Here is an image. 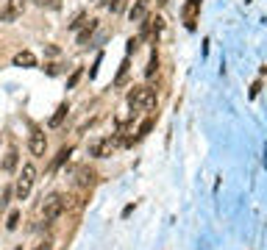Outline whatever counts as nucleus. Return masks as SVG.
Instances as JSON below:
<instances>
[{
    "mask_svg": "<svg viewBox=\"0 0 267 250\" xmlns=\"http://www.w3.org/2000/svg\"><path fill=\"white\" fill-rule=\"evenodd\" d=\"M153 125H156V120H145V122H142V125H139V134H136V139H142V136H147V134H151V131H153Z\"/></svg>",
    "mask_w": 267,
    "mask_h": 250,
    "instance_id": "obj_15",
    "label": "nucleus"
},
{
    "mask_svg": "<svg viewBox=\"0 0 267 250\" xmlns=\"http://www.w3.org/2000/svg\"><path fill=\"white\" fill-rule=\"evenodd\" d=\"M95 31H98V20H89L86 25H84V31L78 34V45H86V42H89V37H92Z\"/></svg>",
    "mask_w": 267,
    "mask_h": 250,
    "instance_id": "obj_13",
    "label": "nucleus"
},
{
    "mask_svg": "<svg viewBox=\"0 0 267 250\" xmlns=\"http://www.w3.org/2000/svg\"><path fill=\"white\" fill-rule=\"evenodd\" d=\"M28 150H31L37 159L45 156V150H47V136H45V131H39V128L31 131V139H28Z\"/></svg>",
    "mask_w": 267,
    "mask_h": 250,
    "instance_id": "obj_6",
    "label": "nucleus"
},
{
    "mask_svg": "<svg viewBox=\"0 0 267 250\" xmlns=\"http://www.w3.org/2000/svg\"><path fill=\"white\" fill-rule=\"evenodd\" d=\"M198 11H200V0H187V6H184V25L192 31L195 22H198Z\"/></svg>",
    "mask_w": 267,
    "mask_h": 250,
    "instance_id": "obj_7",
    "label": "nucleus"
},
{
    "mask_svg": "<svg viewBox=\"0 0 267 250\" xmlns=\"http://www.w3.org/2000/svg\"><path fill=\"white\" fill-rule=\"evenodd\" d=\"M14 250H22V247H14Z\"/></svg>",
    "mask_w": 267,
    "mask_h": 250,
    "instance_id": "obj_25",
    "label": "nucleus"
},
{
    "mask_svg": "<svg viewBox=\"0 0 267 250\" xmlns=\"http://www.w3.org/2000/svg\"><path fill=\"white\" fill-rule=\"evenodd\" d=\"M9 198H11V189H6V192H3V200H0V208L9 203Z\"/></svg>",
    "mask_w": 267,
    "mask_h": 250,
    "instance_id": "obj_22",
    "label": "nucleus"
},
{
    "mask_svg": "<svg viewBox=\"0 0 267 250\" xmlns=\"http://www.w3.org/2000/svg\"><path fill=\"white\" fill-rule=\"evenodd\" d=\"M81 73H84V70H81V67H78V70H75V73H73V75H70V81H67V89H75V83H78V81H81Z\"/></svg>",
    "mask_w": 267,
    "mask_h": 250,
    "instance_id": "obj_18",
    "label": "nucleus"
},
{
    "mask_svg": "<svg viewBox=\"0 0 267 250\" xmlns=\"http://www.w3.org/2000/svg\"><path fill=\"white\" fill-rule=\"evenodd\" d=\"M136 47H139V39H128V53H136Z\"/></svg>",
    "mask_w": 267,
    "mask_h": 250,
    "instance_id": "obj_20",
    "label": "nucleus"
},
{
    "mask_svg": "<svg viewBox=\"0 0 267 250\" xmlns=\"http://www.w3.org/2000/svg\"><path fill=\"white\" fill-rule=\"evenodd\" d=\"M34 250H50V245H47V242H42V245H37Z\"/></svg>",
    "mask_w": 267,
    "mask_h": 250,
    "instance_id": "obj_23",
    "label": "nucleus"
},
{
    "mask_svg": "<svg viewBox=\"0 0 267 250\" xmlns=\"http://www.w3.org/2000/svg\"><path fill=\"white\" fill-rule=\"evenodd\" d=\"M128 106L134 111H145V109H153L156 106V92L151 86H134L128 92Z\"/></svg>",
    "mask_w": 267,
    "mask_h": 250,
    "instance_id": "obj_1",
    "label": "nucleus"
},
{
    "mask_svg": "<svg viewBox=\"0 0 267 250\" xmlns=\"http://www.w3.org/2000/svg\"><path fill=\"white\" fill-rule=\"evenodd\" d=\"M159 70V56H156V50L151 53V61H147V67H145V75L147 78H153V73Z\"/></svg>",
    "mask_w": 267,
    "mask_h": 250,
    "instance_id": "obj_14",
    "label": "nucleus"
},
{
    "mask_svg": "<svg viewBox=\"0 0 267 250\" xmlns=\"http://www.w3.org/2000/svg\"><path fill=\"white\" fill-rule=\"evenodd\" d=\"M170 3V0H156V6H167Z\"/></svg>",
    "mask_w": 267,
    "mask_h": 250,
    "instance_id": "obj_24",
    "label": "nucleus"
},
{
    "mask_svg": "<svg viewBox=\"0 0 267 250\" xmlns=\"http://www.w3.org/2000/svg\"><path fill=\"white\" fill-rule=\"evenodd\" d=\"M17 225H20V211H17V208H14V211L9 214V220H6V228H9V231H14Z\"/></svg>",
    "mask_w": 267,
    "mask_h": 250,
    "instance_id": "obj_17",
    "label": "nucleus"
},
{
    "mask_svg": "<svg viewBox=\"0 0 267 250\" xmlns=\"http://www.w3.org/2000/svg\"><path fill=\"white\" fill-rule=\"evenodd\" d=\"M147 9H151V0H136L131 6V11H128V17H131V22H142L147 17Z\"/></svg>",
    "mask_w": 267,
    "mask_h": 250,
    "instance_id": "obj_9",
    "label": "nucleus"
},
{
    "mask_svg": "<svg viewBox=\"0 0 267 250\" xmlns=\"http://www.w3.org/2000/svg\"><path fill=\"white\" fill-rule=\"evenodd\" d=\"M14 67H37V56H34L31 50L14 53Z\"/></svg>",
    "mask_w": 267,
    "mask_h": 250,
    "instance_id": "obj_10",
    "label": "nucleus"
},
{
    "mask_svg": "<svg viewBox=\"0 0 267 250\" xmlns=\"http://www.w3.org/2000/svg\"><path fill=\"white\" fill-rule=\"evenodd\" d=\"M109 9H111V11H120V9H123V0H111Z\"/></svg>",
    "mask_w": 267,
    "mask_h": 250,
    "instance_id": "obj_21",
    "label": "nucleus"
},
{
    "mask_svg": "<svg viewBox=\"0 0 267 250\" xmlns=\"http://www.w3.org/2000/svg\"><path fill=\"white\" fill-rule=\"evenodd\" d=\"M39 6H42V9H58V6H62V0H37Z\"/></svg>",
    "mask_w": 267,
    "mask_h": 250,
    "instance_id": "obj_19",
    "label": "nucleus"
},
{
    "mask_svg": "<svg viewBox=\"0 0 267 250\" xmlns=\"http://www.w3.org/2000/svg\"><path fill=\"white\" fill-rule=\"evenodd\" d=\"M28 0H6V6L0 9V20L3 22H14L22 17V11H25Z\"/></svg>",
    "mask_w": 267,
    "mask_h": 250,
    "instance_id": "obj_5",
    "label": "nucleus"
},
{
    "mask_svg": "<svg viewBox=\"0 0 267 250\" xmlns=\"http://www.w3.org/2000/svg\"><path fill=\"white\" fill-rule=\"evenodd\" d=\"M67 111H70V106H67V103H62L56 111H53L50 120H47V128H58V125L64 122V117H67Z\"/></svg>",
    "mask_w": 267,
    "mask_h": 250,
    "instance_id": "obj_11",
    "label": "nucleus"
},
{
    "mask_svg": "<svg viewBox=\"0 0 267 250\" xmlns=\"http://www.w3.org/2000/svg\"><path fill=\"white\" fill-rule=\"evenodd\" d=\"M117 145H120V139H117V136H103V139H95L92 145H89V156L109 159L111 153L117 150Z\"/></svg>",
    "mask_w": 267,
    "mask_h": 250,
    "instance_id": "obj_4",
    "label": "nucleus"
},
{
    "mask_svg": "<svg viewBox=\"0 0 267 250\" xmlns=\"http://www.w3.org/2000/svg\"><path fill=\"white\" fill-rule=\"evenodd\" d=\"M64 208H67V198L64 195H50V198H45L42 203V220L45 223H53V220H58L64 214Z\"/></svg>",
    "mask_w": 267,
    "mask_h": 250,
    "instance_id": "obj_3",
    "label": "nucleus"
},
{
    "mask_svg": "<svg viewBox=\"0 0 267 250\" xmlns=\"http://www.w3.org/2000/svg\"><path fill=\"white\" fill-rule=\"evenodd\" d=\"M84 22H86V14H84V11H78V14L73 17V22H70V31H78Z\"/></svg>",
    "mask_w": 267,
    "mask_h": 250,
    "instance_id": "obj_16",
    "label": "nucleus"
},
{
    "mask_svg": "<svg viewBox=\"0 0 267 250\" xmlns=\"http://www.w3.org/2000/svg\"><path fill=\"white\" fill-rule=\"evenodd\" d=\"M70 156H73V147H62V150L56 153V159H53V164H50V172H56L58 167H62L64 162H67Z\"/></svg>",
    "mask_w": 267,
    "mask_h": 250,
    "instance_id": "obj_12",
    "label": "nucleus"
},
{
    "mask_svg": "<svg viewBox=\"0 0 267 250\" xmlns=\"http://www.w3.org/2000/svg\"><path fill=\"white\" fill-rule=\"evenodd\" d=\"M92 3H98V0H92Z\"/></svg>",
    "mask_w": 267,
    "mask_h": 250,
    "instance_id": "obj_26",
    "label": "nucleus"
},
{
    "mask_svg": "<svg viewBox=\"0 0 267 250\" xmlns=\"http://www.w3.org/2000/svg\"><path fill=\"white\" fill-rule=\"evenodd\" d=\"M34 181H37V167L34 164H22V172H20V178H17V186H14L17 200H25L28 195H31Z\"/></svg>",
    "mask_w": 267,
    "mask_h": 250,
    "instance_id": "obj_2",
    "label": "nucleus"
},
{
    "mask_svg": "<svg viewBox=\"0 0 267 250\" xmlns=\"http://www.w3.org/2000/svg\"><path fill=\"white\" fill-rule=\"evenodd\" d=\"M0 167H3V172H17V167H20V150H17L14 145L6 150V156H3V162H0Z\"/></svg>",
    "mask_w": 267,
    "mask_h": 250,
    "instance_id": "obj_8",
    "label": "nucleus"
}]
</instances>
